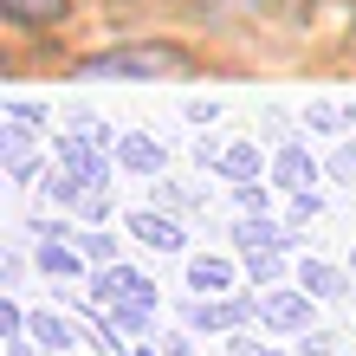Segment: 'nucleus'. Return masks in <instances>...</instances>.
I'll list each match as a JSON object with an SVG mask.
<instances>
[{"instance_id":"obj_1","label":"nucleus","mask_w":356,"mask_h":356,"mask_svg":"<svg viewBox=\"0 0 356 356\" xmlns=\"http://www.w3.org/2000/svg\"><path fill=\"white\" fill-rule=\"evenodd\" d=\"M72 72L78 78H136V85H149V78H188L195 72V52L169 46V39H143V46H104Z\"/></svg>"},{"instance_id":"obj_7","label":"nucleus","mask_w":356,"mask_h":356,"mask_svg":"<svg viewBox=\"0 0 356 356\" xmlns=\"http://www.w3.org/2000/svg\"><path fill=\"white\" fill-rule=\"evenodd\" d=\"M117 169H130V175H162L169 169V149L149 136V130H130V136H117Z\"/></svg>"},{"instance_id":"obj_19","label":"nucleus","mask_w":356,"mask_h":356,"mask_svg":"<svg viewBox=\"0 0 356 356\" xmlns=\"http://www.w3.org/2000/svg\"><path fill=\"white\" fill-rule=\"evenodd\" d=\"M234 207H240V214H266V207H272V181L259 175V181H234Z\"/></svg>"},{"instance_id":"obj_18","label":"nucleus","mask_w":356,"mask_h":356,"mask_svg":"<svg viewBox=\"0 0 356 356\" xmlns=\"http://www.w3.org/2000/svg\"><path fill=\"white\" fill-rule=\"evenodd\" d=\"M26 156H33V123H13V117H7V130H0V162L19 169Z\"/></svg>"},{"instance_id":"obj_4","label":"nucleus","mask_w":356,"mask_h":356,"mask_svg":"<svg viewBox=\"0 0 356 356\" xmlns=\"http://www.w3.org/2000/svg\"><path fill=\"white\" fill-rule=\"evenodd\" d=\"M91 298L97 305H130V298L162 305L156 298V279H149V272H136V266H123V259H111L104 272H91Z\"/></svg>"},{"instance_id":"obj_14","label":"nucleus","mask_w":356,"mask_h":356,"mask_svg":"<svg viewBox=\"0 0 356 356\" xmlns=\"http://www.w3.org/2000/svg\"><path fill=\"white\" fill-rule=\"evenodd\" d=\"M33 266H39V279H52V285H58V279H78V272H85L91 259L78 253V246H65V240H46V246H39V259H33Z\"/></svg>"},{"instance_id":"obj_15","label":"nucleus","mask_w":356,"mask_h":356,"mask_svg":"<svg viewBox=\"0 0 356 356\" xmlns=\"http://www.w3.org/2000/svg\"><path fill=\"white\" fill-rule=\"evenodd\" d=\"M0 13H7L13 26H58V19L72 13V0H0Z\"/></svg>"},{"instance_id":"obj_24","label":"nucleus","mask_w":356,"mask_h":356,"mask_svg":"<svg viewBox=\"0 0 356 356\" xmlns=\"http://www.w3.org/2000/svg\"><path fill=\"white\" fill-rule=\"evenodd\" d=\"M324 214V195L318 188H298V195H291V220H318Z\"/></svg>"},{"instance_id":"obj_23","label":"nucleus","mask_w":356,"mask_h":356,"mask_svg":"<svg viewBox=\"0 0 356 356\" xmlns=\"http://www.w3.org/2000/svg\"><path fill=\"white\" fill-rule=\"evenodd\" d=\"M7 117H13V123H33V130H46L52 111H46V104H33V97H7Z\"/></svg>"},{"instance_id":"obj_10","label":"nucleus","mask_w":356,"mask_h":356,"mask_svg":"<svg viewBox=\"0 0 356 356\" xmlns=\"http://www.w3.org/2000/svg\"><path fill=\"white\" fill-rule=\"evenodd\" d=\"M188 291L195 298H227L234 291V259L227 253H195L188 259Z\"/></svg>"},{"instance_id":"obj_33","label":"nucleus","mask_w":356,"mask_h":356,"mask_svg":"<svg viewBox=\"0 0 356 356\" xmlns=\"http://www.w3.org/2000/svg\"><path fill=\"white\" fill-rule=\"evenodd\" d=\"M162 356H195V350H188V337H162Z\"/></svg>"},{"instance_id":"obj_9","label":"nucleus","mask_w":356,"mask_h":356,"mask_svg":"<svg viewBox=\"0 0 356 356\" xmlns=\"http://www.w3.org/2000/svg\"><path fill=\"white\" fill-rule=\"evenodd\" d=\"M234 246H240V253H259V246L291 253V246H298V234H291V227H279L272 214H240V220H234Z\"/></svg>"},{"instance_id":"obj_5","label":"nucleus","mask_w":356,"mask_h":356,"mask_svg":"<svg viewBox=\"0 0 356 356\" xmlns=\"http://www.w3.org/2000/svg\"><path fill=\"white\" fill-rule=\"evenodd\" d=\"M266 175H272V188H279V195H298V188H318V162H311L305 143H279Z\"/></svg>"},{"instance_id":"obj_30","label":"nucleus","mask_w":356,"mask_h":356,"mask_svg":"<svg viewBox=\"0 0 356 356\" xmlns=\"http://www.w3.org/2000/svg\"><path fill=\"white\" fill-rule=\"evenodd\" d=\"M0 279H7V291H13L19 279H26V259H19V253H7V259H0Z\"/></svg>"},{"instance_id":"obj_17","label":"nucleus","mask_w":356,"mask_h":356,"mask_svg":"<svg viewBox=\"0 0 356 356\" xmlns=\"http://www.w3.org/2000/svg\"><path fill=\"white\" fill-rule=\"evenodd\" d=\"M246 285H253V291H272V285H279L285 279V253H279V246H259V253H246Z\"/></svg>"},{"instance_id":"obj_36","label":"nucleus","mask_w":356,"mask_h":356,"mask_svg":"<svg viewBox=\"0 0 356 356\" xmlns=\"http://www.w3.org/2000/svg\"><path fill=\"white\" fill-rule=\"evenodd\" d=\"M350 272H356V246H350Z\"/></svg>"},{"instance_id":"obj_34","label":"nucleus","mask_w":356,"mask_h":356,"mask_svg":"<svg viewBox=\"0 0 356 356\" xmlns=\"http://www.w3.org/2000/svg\"><path fill=\"white\" fill-rule=\"evenodd\" d=\"M227 7H246V13H253V7H272V0H227Z\"/></svg>"},{"instance_id":"obj_20","label":"nucleus","mask_w":356,"mask_h":356,"mask_svg":"<svg viewBox=\"0 0 356 356\" xmlns=\"http://www.w3.org/2000/svg\"><path fill=\"white\" fill-rule=\"evenodd\" d=\"M78 253H85L91 266H111V259H117V240L97 227V234H78Z\"/></svg>"},{"instance_id":"obj_3","label":"nucleus","mask_w":356,"mask_h":356,"mask_svg":"<svg viewBox=\"0 0 356 356\" xmlns=\"http://www.w3.org/2000/svg\"><path fill=\"white\" fill-rule=\"evenodd\" d=\"M259 324L272 337H305V330H318V298L298 285V291H259Z\"/></svg>"},{"instance_id":"obj_21","label":"nucleus","mask_w":356,"mask_h":356,"mask_svg":"<svg viewBox=\"0 0 356 356\" xmlns=\"http://www.w3.org/2000/svg\"><path fill=\"white\" fill-rule=\"evenodd\" d=\"M330 181H343V188H356V143H337V149H330Z\"/></svg>"},{"instance_id":"obj_8","label":"nucleus","mask_w":356,"mask_h":356,"mask_svg":"<svg viewBox=\"0 0 356 356\" xmlns=\"http://www.w3.org/2000/svg\"><path fill=\"white\" fill-rule=\"evenodd\" d=\"M26 337L46 350V356H65L72 343H85V330H78L65 311H26Z\"/></svg>"},{"instance_id":"obj_35","label":"nucleus","mask_w":356,"mask_h":356,"mask_svg":"<svg viewBox=\"0 0 356 356\" xmlns=\"http://www.w3.org/2000/svg\"><path fill=\"white\" fill-rule=\"evenodd\" d=\"M259 356H285V350H259Z\"/></svg>"},{"instance_id":"obj_16","label":"nucleus","mask_w":356,"mask_h":356,"mask_svg":"<svg viewBox=\"0 0 356 356\" xmlns=\"http://www.w3.org/2000/svg\"><path fill=\"white\" fill-rule=\"evenodd\" d=\"M104 318H111L117 337H149V330H156V305H143V298H130V305H104Z\"/></svg>"},{"instance_id":"obj_27","label":"nucleus","mask_w":356,"mask_h":356,"mask_svg":"<svg viewBox=\"0 0 356 356\" xmlns=\"http://www.w3.org/2000/svg\"><path fill=\"white\" fill-rule=\"evenodd\" d=\"M259 130H266V143H298V136H291V117H285V111H272Z\"/></svg>"},{"instance_id":"obj_6","label":"nucleus","mask_w":356,"mask_h":356,"mask_svg":"<svg viewBox=\"0 0 356 356\" xmlns=\"http://www.w3.org/2000/svg\"><path fill=\"white\" fill-rule=\"evenodd\" d=\"M130 234L143 246H156V253H188V227L175 214H162V207H136V214H130Z\"/></svg>"},{"instance_id":"obj_11","label":"nucleus","mask_w":356,"mask_h":356,"mask_svg":"<svg viewBox=\"0 0 356 356\" xmlns=\"http://www.w3.org/2000/svg\"><path fill=\"white\" fill-rule=\"evenodd\" d=\"M266 169H272V162H266V149H259V136L227 143V149H220V162H214V175H220V181H259Z\"/></svg>"},{"instance_id":"obj_25","label":"nucleus","mask_w":356,"mask_h":356,"mask_svg":"<svg viewBox=\"0 0 356 356\" xmlns=\"http://www.w3.org/2000/svg\"><path fill=\"white\" fill-rule=\"evenodd\" d=\"M0 337H26V311L13 298H0Z\"/></svg>"},{"instance_id":"obj_12","label":"nucleus","mask_w":356,"mask_h":356,"mask_svg":"<svg viewBox=\"0 0 356 356\" xmlns=\"http://www.w3.org/2000/svg\"><path fill=\"white\" fill-rule=\"evenodd\" d=\"M291 272H298V285H305V291H311L318 305H337L343 291H350V279H343V272L330 266V259H298Z\"/></svg>"},{"instance_id":"obj_26","label":"nucleus","mask_w":356,"mask_h":356,"mask_svg":"<svg viewBox=\"0 0 356 356\" xmlns=\"http://www.w3.org/2000/svg\"><path fill=\"white\" fill-rule=\"evenodd\" d=\"M78 214H85V220H111V195H104V188H91V195L78 201Z\"/></svg>"},{"instance_id":"obj_13","label":"nucleus","mask_w":356,"mask_h":356,"mask_svg":"<svg viewBox=\"0 0 356 356\" xmlns=\"http://www.w3.org/2000/svg\"><path fill=\"white\" fill-rule=\"evenodd\" d=\"M350 123H356V97H318L305 111V130L311 136H343Z\"/></svg>"},{"instance_id":"obj_31","label":"nucleus","mask_w":356,"mask_h":356,"mask_svg":"<svg viewBox=\"0 0 356 356\" xmlns=\"http://www.w3.org/2000/svg\"><path fill=\"white\" fill-rule=\"evenodd\" d=\"M39 169H46V162H39V156H26V162H19V169H7V175H13L19 188H33V181H39Z\"/></svg>"},{"instance_id":"obj_22","label":"nucleus","mask_w":356,"mask_h":356,"mask_svg":"<svg viewBox=\"0 0 356 356\" xmlns=\"http://www.w3.org/2000/svg\"><path fill=\"white\" fill-rule=\"evenodd\" d=\"M298 356H343V343H337V330H305Z\"/></svg>"},{"instance_id":"obj_32","label":"nucleus","mask_w":356,"mask_h":356,"mask_svg":"<svg viewBox=\"0 0 356 356\" xmlns=\"http://www.w3.org/2000/svg\"><path fill=\"white\" fill-rule=\"evenodd\" d=\"M7 356H39V343L33 337H7Z\"/></svg>"},{"instance_id":"obj_29","label":"nucleus","mask_w":356,"mask_h":356,"mask_svg":"<svg viewBox=\"0 0 356 356\" xmlns=\"http://www.w3.org/2000/svg\"><path fill=\"white\" fill-rule=\"evenodd\" d=\"M188 123H195V130H207V123H214L220 117V104H188V111H181Z\"/></svg>"},{"instance_id":"obj_2","label":"nucleus","mask_w":356,"mask_h":356,"mask_svg":"<svg viewBox=\"0 0 356 356\" xmlns=\"http://www.w3.org/2000/svg\"><path fill=\"white\" fill-rule=\"evenodd\" d=\"M253 318H259V298H234V291H227V298H195V291H188V305H181V324L201 330V337H234V330L253 324Z\"/></svg>"},{"instance_id":"obj_28","label":"nucleus","mask_w":356,"mask_h":356,"mask_svg":"<svg viewBox=\"0 0 356 356\" xmlns=\"http://www.w3.org/2000/svg\"><path fill=\"white\" fill-rule=\"evenodd\" d=\"M266 343L259 337H246V330H234V337H227V356H259Z\"/></svg>"}]
</instances>
